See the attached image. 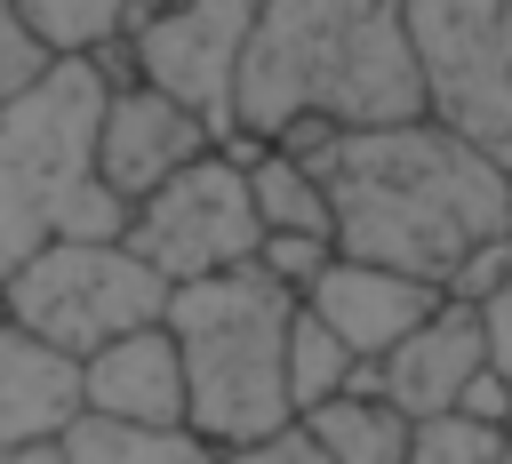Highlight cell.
<instances>
[{
    "label": "cell",
    "mask_w": 512,
    "mask_h": 464,
    "mask_svg": "<svg viewBox=\"0 0 512 464\" xmlns=\"http://www.w3.org/2000/svg\"><path fill=\"white\" fill-rule=\"evenodd\" d=\"M336 200V248L456 288L472 256L512 240V168L440 112L336 128L304 152Z\"/></svg>",
    "instance_id": "6da1fadb"
},
{
    "label": "cell",
    "mask_w": 512,
    "mask_h": 464,
    "mask_svg": "<svg viewBox=\"0 0 512 464\" xmlns=\"http://www.w3.org/2000/svg\"><path fill=\"white\" fill-rule=\"evenodd\" d=\"M432 112L408 0H264L240 64V136L384 128Z\"/></svg>",
    "instance_id": "7a4b0ae2"
},
{
    "label": "cell",
    "mask_w": 512,
    "mask_h": 464,
    "mask_svg": "<svg viewBox=\"0 0 512 464\" xmlns=\"http://www.w3.org/2000/svg\"><path fill=\"white\" fill-rule=\"evenodd\" d=\"M112 72L96 56H56L32 88L0 96V288L48 240H128L136 200L104 184Z\"/></svg>",
    "instance_id": "3957f363"
},
{
    "label": "cell",
    "mask_w": 512,
    "mask_h": 464,
    "mask_svg": "<svg viewBox=\"0 0 512 464\" xmlns=\"http://www.w3.org/2000/svg\"><path fill=\"white\" fill-rule=\"evenodd\" d=\"M296 304L304 296L272 280L264 264H232L168 296V328L184 344V384H192V424L216 448H240L296 416V392H288Z\"/></svg>",
    "instance_id": "277c9868"
},
{
    "label": "cell",
    "mask_w": 512,
    "mask_h": 464,
    "mask_svg": "<svg viewBox=\"0 0 512 464\" xmlns=\"http://www.w3.org/2000/svg\"><path fill=\"white\" fill-rule=\"evenodd\" d=\"M168 296H176V280L160 264H144L128 240H48L32 264L8 272L0 312L24 320L32 336H48L56 352L88 360L128 328L168 320Z\"/></svg>",
    "instance_id": "5b68a950"
},
{
    "label": "cell",
    "mask_w": 512,
    "mask_h": 464,
    "mask_svg": "<svg viewBox=\"0 0 512 464\" xmlns=\"http://www.w3.org/2000/svg\"><path fill=\"white\" fill-rule=\"evenodd\" d=\"M128 248H136L144 264H160L176 288H184V280H208V272H232V264H256L264 216H256L248 160H240L232 144H216V152H200L192 168H176L160 192L136 200Z\"/></svg>",
    "instance_id": "8992f818"
},
{
    "label": "cell",
    "mask_w": 512,
    "mask_h": 464,
    "mask_svg": "<svg viewBox=\"0 0 512 464\" xmlns=\"http://www.w3.org/2000/svg\"><path fill=\"white\" fill-rule=\"evenodd\" d=\"M408 24L432 112L512 168V0H408Z\"/></svg>",
    "instance_id": "52a82bcc"
},
{
    "label": "cell",
    "mask_w": 512,
    "mask_h": 464,
    "mask_svg": "<svg viewBox=\"0 0 512 464\" xmlns=\"http://www.w3.org/2000/svg\"><path fill=\"white\" fill-rule=\"evenodd\" d=\"M264 0H176L160 16H144L128 32L136 80L168 88L176 104H192L224 144L240 136V64H248V32H256Z\"/></svg>",
    "instance_id": "ba28073f"
},
{
    "label": "cell",
    "mask_w": 512,
    "mask_h": 464,
    "mask_svg": "<svg viewBox=\"0 0 512 464\" xmlns=\"http://www.w3.org/2000/svg\"><path fill=\"white\" fill-rule=\"evenodd\" d=\"M216 144H224V136H216L192 104H176L168 88H152V80H112L104 136H96V160H104V184H112V192L144 200V192H160L176 168H192V160L216 152Z\"/></svg>",
    "instance_id": "9c48e42d"
},
{
    "label": "cell",
    "mask_w": 512,
    "mask_h": 464,
    "mask_svg": "<svg viewBox=\"0 0 512 464\" xmlns=\"http://www.w3.org/2000/svg\"><path fill=\"white\" fill-rule=\"evenodd\" d=\"M480 368H488V312H480L472 296H440V304L376 360V392H392L416 424H432V416H456V408H464V392H472Z\"/></svg>",
    "instance_id": "30bf717a"
},
{
    "label": "cell",
    "mask_w": 512,
    "mask_h": 464,
    "mask_svg": "<svg viewBox=\"0 0 512 464\" xmlns=\"http://www.w3.org/2000/svg\"><path fill=\"white\" fill-rule=\"evenodd\" d=\"M448 288H432V280H416V272H400V264H368V256H344L336 248V264L304 288V304L360 352V360H384L432 304H440Z\"/></svg>",
    "instance_id": "8fae6325"
},
{
    "label": "cell",
    "mask_w": 512,
    "mask_h": 464,
    "mask_svg": "<svg viewBox=\"0 0 512 464\" xmlns=\"http://www.w3.org/2000/svg\"><path fill=\"white\" fill-rule=\"evenodd\" d=\"M88 408L120 416V424H192V384H184V344L168 320L112 336L104 352L80 360Z\"/></svg>",
    "instance_id": "7c38bea8"
},
{
    "label": "cell",
    "mask_w": 512,
    "mask_h": 464,
    "mask_svg": "<svg viewBox=\"0 0 512 464\" xmlns=\"http://www.w3.org/2000/svg\"><path fill=\"white\" fill-rule=\"evenodd\" d=\"M88 416V384L80 360L56 352L48 336H32L24 320L0 312V448H40L64 440Z\"/></svg>",
    "instance_id": "4fadbf2b"
},
{
    "label": "cell",
    "mask_w": 512,
    "mask_h": 464,
    "mask_svg": "<svg viewBox=\"0 0 512 464\" xmlns=\"http://www.w3.org/2000/svg\"><path fill=\"white\" fill-rule=\"evenodd\" d=\"M304 424L320 432L328 464H408L416 456V416L376 384H352V392L304 408Z\"/></svg>",
    "instance_id": "5bb4252c"
},
{
    "label": "cell",
    "mask_w": 512,
    "mask_h": 464,
    "mask_svg": "<svg viewBox=\"0 0 512 464\" xmlns=\"http://www.w3.org/2000/svg\"><path fill=\"white\" fill-rule=\"evenodd\" d=\"M72 464H224V448L200 424H120V416H80L64 432Z\"/></svg>",
    "instance_id": "9a60e30c"
},
{
    "label": "cell",
    "mask_w": 512,
    "mask_h": 464,
    "mask_svg": "<svg viewBox=\"0 0 512 464\" xmlns=\"http://www.w3.org/2000/svg\"><path fill=\"white\" fill-rule=\"evenodd\" d=\"M352 384H376V360H360L312 304H296V328H288V392H296V416L352 392Z\"/></svg>",
    "instance_id": "2e32d148"
},
{
    "label": "cell",
    "mask_w": 512,
    "mask_h": 464,
    "mask_svg": "<svg viewBox=\"0 0 512 464\" xmlns=\"http://www.w3.org/2000/svg\"><path fill=\"white\" fill-rule=\"evenodd\" d=\"M24 16L56 56H104V48L128 40L136 0H24Z\"/></svg>",
    "instance_id": "e0dca14e"
},
{
    "label": "cell",
    "mask_w": 512,
    "mask_h": 464,
    "mask_svg": "<svg viewBox=\"0 0 512 464\" xmlns=\"http://www.w3.org/2000/svg\"><path fill=\"white\" fill-rule=\"evenodd\" d=\"M408 464H512V424L432 416V424H416V456Z\"/></svg>",
    "instance_id": "ac0fdd59"
},
{
    "label": "cell",
    "mask_w": 512,
    "mask_h": 464,
    "mask_svg": "<svg viewBox=\"0 0 512 464\" xmlns=\"http://www.w3.org/2000/svg\"><path fill=\"white\" fill-rule=\"evenodd\" d=\"M56 64V48L32 32V16H24V0H0V96H16V88H32L40 72Z\"/></svg>",
    "instance_id": "d6986e66"
},
{
    "label": "cell",
    "mask_w": 512,
    "mask_h": 464,
    "mask_svg": "<svg viewBox=\"0 0 512 464\" xmlns=\"http://www.w3.org/2000/svg\"><path fill=\"white\" fill-rule=\"evenodd\" d=\"M256 264H264L272 280H288V288L304 296V288H312V280H320V272L336 264V240H328V232H264Z\"/></svg>",
    "instance_id": "ffe728a7"
},
{
    "label": "cell",
    "mask_w": 512,
    "mask_h": 464,
    "mask_svg": "<svg viewBox=\"0 0 512 464\" xmlns=\"http://www.w3.org/2000/svg\"><path fill=\"white\" fill-rule=\"evenodd\" d=\"M224 464H328V448H320V432H312L304 416H288V424H272V432L224 448Z\"/></svg>",
    "instance_id": "44dd1931"
},
{
    "label": "cell",
    "mask_w": 512,
    "mask_h": 464,
    "mask_svg": "<svg viewBox=\"0 0 512 464\" xmlns=\"http://www.w3.org/2000/svg\"><path fill=\"white\" fill-rule=\"evenodd\" d=\"M480 312H488V360H496L504 384H512V272H504L496 296H480Z\"/></svg>",
    "instance_id": "7402d4cb"
},
{
    "label": "cell",
    "mask_w": 512,
    "mask_h": 464,
    "mask_svg": "<svg viewBox=\"0 0 512 464\" xmlns=\"http://www.w3.org/2000/svg\"><path fill=\"white\" fill-rule=\"evenodd\" d=\"M0 464H72L64 440H40V448H0Z\"/></svg>",
    "instance_id": "603a6c76"
}]
</instances>
